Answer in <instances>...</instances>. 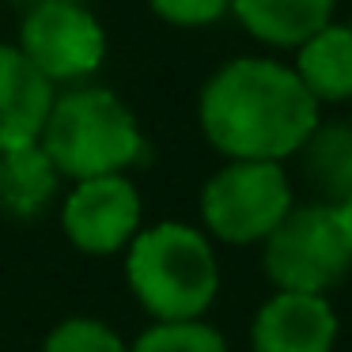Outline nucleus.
<instances>
[{
	"instance_id": "obj_4",
	"label": "nucleus",
	"mask_w": 352,
	"mask_h": 352,
	"mask_svg": "<svg viewBox=\"0 0 352 352\" xmlns=\"http://www.w3.org/2000/svg\"><path fill=\"white\" fill-rule=\"evenodd\" d=\"M261 265L276 292L326 296L349 276L352 243L329 205H292V212L261 243Z\"/></svg>"
},
{
	"instance_id": "obj_6",
	"label": "nucleus",
	"mask_w": 352,
	"mask_h": 352,
	"mask_svg": "<svg viewBox=\"0 0 352 352\" xmlns=\"http://www.w3.org/2000/svg\"><path fill=\"white\" fill-rule=\"evenodd\" d=\"M19 54L50 80H87L107 57V31L80 0L31 8L19 23Z\"/></svg>"
},
{
	"instance_id": "obj_3",
	"label": "nucleus",
	"mask_w": 352,
	"mask_h": 352,
	"mask_svg": "<svg viewBox=\"0 0 352 352\" xmlns=\"http://www.w3.org/2000/svg\"><path fill=\"white\" fill-rule=\"evenodd\" d=\"M38 144L61 178L87 182L133 167L144 155V133L114 91L72 87L54 99Z\"/></svg>"
},
{
	"instance_id": "obj_16",
	"label": "nucleus",
	"mask_w": 352,
	"mask_h": 352,
	"mask_svg": "<svg viewBox=\"0 0 352 352\" xmlns=\"http://www.w3.org/2000/svg\"><path fill=\"white\" fill-rule=\"evenodd\" d=\"M148 8L170 27H208L231 12V0H148Z\"/></svg>"
},
{
	"instance_id": "obj_18",
	"label": "nucleus",
	"mask_w": 352,
	"mask_h": 352,
	"mask_svg": "<svg viewBox=\"0 0 352 352\" xmlns=\"http://www.w3.org/2000/svg\"><path fill=\"white\" fill-rule=\"evenodd\" d=\"M12 4H16V8H23V16L31 8H42V4H57V0H12Z\"/></svg>"
},
{
	"instance_id": "obj_7",
	"label": "nucleus",
	"mask_w": 352,
	"mask_h": 352,
	"mask_svg": "<svg viewBox=\"0 0 352 352\" xmlns=\"http://www.w3.org/2000/svg\"><path fill=\"white\" fill-rule=\"evenodd\" d=\"M61 228L84 254H118L140 231V193L125 175L87 178L65 197Z\"/></svg>"
},
{
	"instance_id": "obj_17",
	"label": "nucleus",
	"mask_w": 352,
	"mask_h": 352,
	"mask_svg": "<svg viewBox=\"0 0 352 352\" xmlns=\"http://www.w3.org/2000/svg\"><path fill=\"white\" fill-rule=\"evenodd\" d=\"M333 212H337V220H341V231L349 235V243H352V197H344Z\"/></svg>"
},
{
	"instance_id": "obj_19",
	"label": "nucleus",
	"mask_w": 352,
	"mask_h": 352,
	"mask_svg": "<svg viewBox=\"0 0 352 352\" xmlns=\"http://www.w3.org/2000/svg\"><path fill=\"white\" fill-rule=\"evenodd\" d=\"M349 129H352V118H349Z\"/></svg>"
},
{
	"instance_id": "obj_15",
	"label": "nucleus",
	"mask_w": 352,
	"mask_h": 352,
	"mask_svg": "<svg viewBox=\"0 0 352 352\" xmlns=\"http://www.w3.org/2000/svg\"><path fill=\"white\" fill-rule=\"evenodd\" d=\"M42 352H129V344L99 318H65L50 329Z\"/></svg>"
},
{
	"instance_id": "obj_5",
	"label": "nucleus",
	"mask_w": 352,
	"mask_h": 352,
	"mask_svg": "<svg viewBox=\"0 0 352 352\" xmlns=\"http://www.w3.org/2000/svg\"><path fill=\"white\" fill-rule=\"evenodd\" d=\"M292 205L296 197L280 163L231 160L201 190V220L208 235L231 246L265 243Z\"/></svg>"
},
{
	"instance_id": "obj_2",
	"label": "nucleus",
	"mask_w": 352,
	"mask_h": 352,
	"mask_svg": "<svg viewBox=\"0 0 352 352\" xmlns=\"http://www.w3.org/2000/svg\"><path fill=\"white\" fill-rule=\"evenodd\" d=\"M125 276L155 322H193L220 292L216 250L197 228L163 220L137 231L125 254Z\"/></svg>"
},
{
	"instance_id": "obj_1",
	"label": "nucleus",
	"mask_w": 352,
	"mask_h": 352,
	"mask_svg": "<svg viewBox=\"0 0 352 352\" xmlns=\"http://www.w3.org/2000/svg\"><path fill=\"white\" fill-rule=\"evenodd\" d=\"M197 122L205 140L228 160L280 163L318 129V102L288 65L235 57L205 80Z\"/></svg>"
},
{
	"instance_id": "obj_14",
	"label": "nucleus",
	"mask_w": 352,
	"mask_h": 352,
	"mask_svg": "<svg viewBox=\"0 0 352 352\" xmlns=\"http://www.w3.org/2000/svg\"><path fill=\"white\" fill-rule=\"evenodd\" d=\"M129 352H228V341L216 326L193 322H155L133 341Z\"/></svg>"
},
{
	"instance_id": "obj_8",
	"label": "nucleus",
	"mask_w": 352,
	"mask_h": 352,
	"mask_svg": "<svg viewBox=\"0 0 352 352\" xmlns=\"http://www.w3.org/2000/svg\"><path fill=\"white\" fill-rule=\"evenodd\" d=\"M337 333L341 326L329 299L303 292H276L250 322L254 352H333Z\"/></svg>"
},
{
	"instance_id": "obj_13",
	"label": "nucleus",
	"mask_w": 352,
	"mask_h": 352,
	"mask_svg": "<svg viewBox=\"0 0 352 352\" xmlns=\"http://www.w3.org/2000/svg\"><path fill=\"white\" fill-rule=\"evenodd\" d=\"M296 155L318 205L337 208L344 197H352V129L344 122H318Z\"/></svg>"
},
{
	"instance_id": "obj_12",
	"label": "nucleus",
	"mask_w": 352,
	"mask_h": 352,
	"mask_svg": "<svg viewBox=\"0 0 352 352\" xmlns=\"http://www.w3.org/2000/svg\"><path fill=\"white\" fill-rule=\"evenodd\" d=\"M61 175L42 144L0 152V212L12 220H34L54 201Z\"/></svg>"
},
{
	"instance_id": "obj_10",
	"label": "nucleus",
	"mask_w": 352,
	"mask_h": 352,
	"mask_svg": "<svg viewBox=\"0 0 352 352\" xmlns=\"http://www.w3.org/2000/svg\"><path fill=\"white\" fill-rule=\"evenodd\" d=\"M337 0H231L235 19L265 46L299 50L311 34L329 27Z\"/></svg>"
},
{
	"instance_id": "obj_9",
	"label": "nucleus",
	"mask_w": 352,
	"mask_h": 352,
	"mask_svg": "<svg viewBox=\"0 0 352 352\" xmlns=\"http://www.w3.org/2000/svg\"><path fill=\"white\" fill-rule=\"evenodd\" d=\"M57 91L12 42H0V152L38 144Z\"/></svg>"
},
{
	"instance_id": "obj_11",
	"label": "nucleus",
	"mask_w": 352,
	"mask_h": 352,
	"mask_svg": "<svg viewBox=\"0 0 352 352\" xmlns=\"http://www.w3.org/2000/svg\"><path fill=\"white\" fill-rule=\"evenodd\" d=\"M299 84L314 102H349L352 99V27L329 23L299 46L296 69Z\"/></svg>"
}]
</instances>
